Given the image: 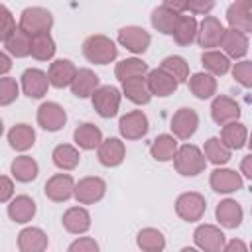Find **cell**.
Segmentation results:
<instances>
[{"label": "cell", "instance_id": "1", "mask_svg": "<svg viewBox=\"0 0 252 252\" xmlns=\"http://www.w3.org/2000/svg\"><path fill=\"white\" fill-rule=\"evenodd\" d=\"M83 55L89 63H94V65H106V63H112L118 55V47L116 43L108 37V35H102V33H94V35H89L85 41H83Z\"/></svg>", "mask_w": 252, "mask_h": 252}, {"label": "cell", "instance_id": "2", "mask_svg": "<svg viewBox=\"0 0 252 252\" xmlns=\"http://www.w3.org/2000/svg\"><path fill=\"white\" fill-rule=\"evenodd\" d=\"M173 165H175L177 173H181L185 177H195V175H199V173L205 171L207 156L197 146L183 144V146L177 148V152L173 156Z\"/></svg>", "mask_w": 252, "mask_h": 252}, {"label": "cell", "instance_id": "3", "mask_svg": "<svg viewBox=\"0 0 252 252\" xmlns=\"http://www.w3.org/2000/svg\"><path fill=\"white\" fill-rule=\"evenodd\" d=\"M18 26L24 32H28L32 37L39 35V33H49V30L53 28V16L45 8L32 6V8H26L20 14V24Z\"/></svg>", "mask_w": 252, "mask_h": 252}, {"label": "cell", "instance_id": "4", "mask_svg": "<svg viewBox=\"0 0 252 252\" xmlns=\"http://www.w3.org/2000/svg\"><path fill=\"white\" fill-rule=\"evenodd\" d=\"M207 211V201L201 193H195V191H187V193H181L177 199H175V213L179 219L187 220V222H197L203 219Z\"/></svg>", "mask_w": 252, "mask_h": 252}, {"label": "cell", "instance_id": "5", "mask_svg": "<svg viewBox=\"0 0 252 252\" xmlns=\"http://www.w3.org/2000/svg\"><path fill=\"white\" fill-rule=\"evenodd\" d=\"M122 93L112 85H102L93 93V108L102 118H112L118 114Z\"/></svg>", "mask_w": 252, "mask_h": 252}, {"label": "cell", "instance_id": "6", "mask_svg": "<svg viewBox=\"0 0 252 252\" xmlns=\"http://www.w3.org/2000/svg\"><path fill=\"white\" fill-rule=\"evenodd\" d=\"M43 193L49 201L65 203L71 197H75V181L69 173H55L45 181Z\"/></svg>", "mask_w": 252, "mask_h": 252}, {"label": "cell", "instance_id": "7", "mask_svg": "<svg viewBox=\"0 0 252 252\" xmlns=\"http://www.w3.org/2000/svg\"><path fill=\"white\" fill-rule=\"evenodd\" d=\"M193 240H195V246L205 252L224 250V244H226L224 232L215 224H199L193 232Z\"/></svg>", "mask_w": 252, "mask_h": 252}, {"label": "cell", "instance_id": "8", "mask_svg": "<svg viewBox=\"0 0 252 252\" xmlns=\"http://www.w3.org/2000/svg\"><path fill=\"white\" fill-rule=\"evenodd\" d=\"M118 43L122 47H126L128 51H132L136 55H142L150 47L152 35L140 26H126V28L118 30Z\"/></svg>", "mask_w": 252, "mask_h": 252}, {"label": "cell", "instance_id": "9", "mask_svg": "<svg viewBox=\"0 0 252 252\" xmlns=\"http://www.w3.org/2000/svg\"><path fill=\"white\" fill-rule=\"evenodd\" d=\"M169 128H171V132H173L175 138L189 140L197 132V128H199V114L193 108L183 106V108L175 110V114L171 116Z\"/></svg>", "mask_w": 252, "mask_h": 252}, {"label": "cell", "instance_id": "10", "mask_svg": "<svg viewBox=\"0 0 252 252\" xmlns=\"http://www.w3.org/2000/svg\"><path fill=\"white\" fill-rule=\"evenodd\" d=\"M106 193V183L100 177H83L75 183V199L81 205H93L98 203Z\"/></svg>", "mask_w": 252, "mask_h": 252}, {"label": "cell", "instance_id": "11", "mask_svg": "<svg viewBox=\"0 0 252 252\" xmlns=\"http://www.w3.org/2000/svg\"><path fill=\"white\" fill-rule=\"evenodd\" d=\"M20 83H22V91L26 96L30 98H41L43 94H47V89H49V75L41 69H26L20 77Z\"/></svg>", "mask_w": 252, "mask_h": 252}, {"label": "cell", "instance_id": "12", "mask_svg": "<svg viewBox=\"0 0 252 252\" xmlns=\"http://www.w3.org/2000/svg\"><path fill=\"white\" fill-rule=\"evenodd\" d=\"M224 26L220 24V20H217L215 16H205L203 22L199 24V32H197V43L203 49H213L219 47L224 35Z\"/></svg>", "mask_w": 252, "mask_h": 252}, {"label": "cell", "instance_id": "13", "mask_svg": "<svg viewBox=\"0 0 252 252\" xmlns=\"http://www.w3.org/2000/svg\"><path fill=\"white\" fill-rule=\"evenodd\" d=\"M67 122V112L63 110V106L59 102L47 100L37 108V124L47 130V132H57L65 126Z\"/></svg>", "mask_w": 252, "mask_h": 252}, {"label": "cell", "instance_id": "14", "mask_svg": "<svg viewBox=\"0 0 252 252\" xmlns=\"http://www.w3.org/2000/svg\"><path fill=\"white\" fill-rule=\"evenodd\" d=\"M148 116L142 112V110H132L124 116H120V122H118V130L122 134V138L126 140H140L148 134Z\"/></svg>", "mask_w": 252, "mask_h": 252}, {"label": "cell", "instance_id": "15", "mask_svg": "<svg viewBox=\"0 0 252 252\" xmlns=\"http://www.w3.org/2000/svg\"><path fill=\"white\" fill-rule=\"evenodd\" d=\"M209 183H211V189L215 193H220V195L234 193V191L242 189V185H244L240 173H236L232 169H224V167L215 169L211 173V177H209Z\"/></svg>", "mask_w": 252, "mask_h": 252}, {"label": "cell", "instance_id": "16", "mask_svg": "<svg viewBox=\"0 0 252 252\" xmlns=\"http://www.w3.org/2000/svg\"><path fill=\"white\" fill-rule=\"evenodd\" d=\"M240 116V106L236 104V100H232L226 94H219L213 98L211 102V118L215 120V124L224 126L232 120H238Z\"/></svg>", "mask_w": 252, "mask_h": 252}, {"label": "cell", "instance_id": "17", "mask_svg": "<svg viewBox=\"0 0 252 252\" xmlns=\"http://www.w3.org/2000/svg\"><path fill=\"white\" fill-rule=\"evenodd\" d=\"M122 94L134 104H148L154 96L148 83V75H138L122 81Z\"/></svg>", "mask_w": 252, "mask_h": 252}, {"label": "cell", "instance_id": "18", "mask_svg": "<svg viewBox=\"0 0 252 252\" xmlns=\"http://www.w3.org/2000/svg\"><path fill=\"white\" fill-rule=\"evenodd\" d=\"M124 156H126V146L120 138H106L96 148V158L104 167L120 165L124 161Z\"/></svg>", "mask_w": 252, "mask_h": 252}, {"label": "cell", "instance_id": "19", "mask_svg": "<svg viewBox=\"0 0 252 252\" xmlns=\"http://www.w3.org/2000/svg\"><path fill=\"white\" fill-rule=\"evenodd\" d=\"M77 67L71 59H55L49 69H47V75H49V83L51 87L55 89H65V87H71L75 75H77Z\"/></svg>", "mask_w": 252, "mask_h": 252}, {"label": "cell", "instance_id": "20", "mask_svg": "<svg viewBox=\"0 0 252 252\" xmlns=\"http://www.w3.org/2000/svg\"><path fill=\"white\" fill-rule=\"evenodd\" d=\"M148 83H150V89H152L154 96H169L179 87V81L161 67L148 71Z\"/></svg>", "mask_w": 252, "mask_h": 252}, {"label": "cell", "instance_id": "21", "mask_svg": "<svg viewBox=\"0 0 252 252\" xmlns=\"http://www.w3.org/2000/svg\"><path fill=\"white\" fill-rule=\"evenodd\" d=\"M49 240L47 234L37 226H26L18 232V248L20 252H43Z\"/></svg>", "mask_w": 252, "mask_h": 252}, {"label": "cell", "instance_id": "22", "mask_svg": "<svg viewBox=\"0 0 252 252\" xmlns=\"http://www.w3.org/2000/svg\"><path fill=\"white\" fill-rule=\"evenodd\" d=\"M4 43V51H8L12 57H28L32 55V35L28 32H24L20 26L14 28V32L2 39Z\"/></svg>", "mask_w": 252, "mask_h": 252}, {"label": "cell", "instance_id": "23", "mask_svg": "<svg viewBox=\"0 0 252 252\" xmlns=\"http://www.w3.org/2000/svg\"><path fill=\"white\" fill-rule=\"evenodd\" d=\"M35 211H37L35 201L28 195H16L8 205V217L18 224L30 222L35 217Z\"/></svg>", "mask_w": 252, "mask_h": 252}, {"label": "cell", "instance_id": "24", "mask_svg": "<svg viewBox=\"0 0 252 252\" xmlns=\"http://www.w3.org/2000/svg\"><path fill=\"white\" fill-rule=\"evenodd\" d=\"M179 18H181V14L169 10V8H165V6L161 4V6H158V8L152 10L150 22H152V28H154L156 32H159V33H163V35H173L175 28H177V24H179Z\"/></svg>", "mask_w": 252, "mask_h": 252}, {"label": "cell", "instance_id": "25", "mask_svg": "<svg viewBox=\"0 0 252 252\" xmlns=\"http://www.w3.org/2000/svg\"><path fill=\"white\" fill-rule=\"evenodd\" d=\"M98 83H100L98 75H96L94 71L83 67V69L77 71V75H75V79H73V83H71V93H73L77 98L93 96V93L100 87Z\"/></svg>", "mask_w": 252, "mask_h": 252}, {"label": "cell", "instance_id": "26", "mask_svg": "<svg viewBox=\"0 0 252 252\" xmlns=\"http://www.w3.org/2000/svg\"><path fill=\"white\" fill-rule=\"evenodd\" d=\"M215 217H217V220H219L220 226H224V228H236V226H240L244 213H242V207L234 199H224V201H220L217 205Z\"/></svg>", "mask_w": 252, "mask_h": 252}, {"label": "cell", "instance_id": "27", "mask_svg": "<svg viewBox=\"0 0 252 252\" xmlns=\"http://www.w3.org/2000/svg\"><path fill=\"white\" fill-rule=\"evenodd\" d=\"M63 228L71 234H85L91 228V215L83 207H71L63 213Z\"/></svg>", "mask_w": 252, "mask_h": 252}, {"label": "cell", "instance_id": "28", "mask_svg": "<svg viewBox=\"0 0 252 252\" xmlns=\"http://www.w3.org/2000/svg\"><path fill=\"white\" fill-rule=\"evenodd\" d=\"M220 47L222 51L232 57V59H240L248 53V37L244 32H238V30H226L224 35H222V41H220Z\"/></svg>", "mask_w": 252, "mask_h": 252}, {"label": "cell", "instance_id": "29", "mask_svg": "<svg viewBox=\"0 0 252 252\" xmlns=\"http://www.w3.org/2000/svg\"><path fill=\"white\" fill-rule=\"evenodd\" d=\"M73 140L81 150H94L102 144V132L98 126H94L93 122H83L75 128L73 132Z\"/></svg>", "mask_w": 252, "mask_h": 252}, {"label": "cell", "instance_id": "30", "mask_svg": "<svg viewBox=\"0 0 252 252\" xmlns=\"http://www.w3.org/2000/svg\"><path fill=\"white\" fill-rule=\"evenodd\" d=\"M10 173H12V177H14L16 181H20V183H30V181H33V179L37 177L39 165H37V161H35L33 158H30V156H18V158L12 161V165H10Z\"/></svg>", "mask_w": 252, "mask_h": 252}, {"label": "cell", "instance_id": "31", "mask_svg": "<svg viewBox=\"0 0 252 252\" xmlns=\"http://www.w3.org/2000/svg\"><path fill=\"white\" fill-rule=\"evenodd\" d=\"M187 83H189V91L201 100L211 98L217 93V79L211 73H203V71L201 73H193Z\"/></svg>", "mask_w": 252, "mask_h": 252}, {"label": "cell", "instance_id": "32", "mask_svg": "<svg viewBox=\"0 0 252 252\" xmlns=\"http://www.w3.org/2000/svg\"><path fill=\"white\" fill-rule=\"evenodd\" d=\"M220 140L230 148V150H240L248 144V130L242 122L232 120L222 126L220 130Z\"/></svg>", "mask_w": 252, "mask_h": 252}, {"label": "cell", "instance_id": "33", "mask_svg": "<svg viewBox=\"0 0 252 252\" xmlns=\"http://www.w3.org/2000/svg\"><path fill=\"white\" fill-rule=\"evenodd\" d=\"M8 142L16 152H26L35 144V130L30 124H16L8 130Z\"/></svg>", "mask_w": 252, "mask_h": 252}, {"label": "cell", "instance_id": "34", "mask_svg": "<svg viewBox=\"0 0 252 252\" xmlns=\"http://www.w3.org/2000/svg\"><path fill=\"white\" fill-rule=\"evenodd\" d=\"M201 63L205 67L207 73L215 75V77H222L230 71V59L226 53L215 51V49H205L201 55Z\"/></svg>", "mask_w": 252, "mask_h": 252}, {"label": "cell", "instance_id": "35", "mask_svg": "<svg viewBox=\"0 0 252 252\" xmlns=\"http://www.w3.org/2000/svg\"><path fill=\"white\" fill-rule=\"evenodd\" d=\"M177 138L173 134H159L152 146H150V154L156 161H169L173 159L175 152H177Z\"/></svg>", "mask_w": 252, "mask_h": 252}, {"label": "cell", "instance_id": "36", "mask_svg": "<svg viewBox=\"0 0 252 252\" xmlns=\"http://www.w3.org/2000/svg\"><path fill=\"white\" fill-rule=\"evenodd\" d=\"M51 159L55 163V167L63 169V171H71L79 165V159H81V154L75 146L71 144H59L53 148L51 152Z\"/></svg>", "mask_w": 252, "mask_h": 252}, {"label": "cell", "instance_id": "37", "mask_svg": "<svg viewBox=\"0 0 252 252\" xmlns=\"http://www.w3.org/2000/svg\"><path fill=\"white\" fill-rule=\"evenodd\" d=\"M226 22L232 30H238V32H244V33L252 32V10L234 2L226 8Z\"/></svg>", "mask_w": 252, "mask_h": 252}, {"label": "cell", "instance_id": "38", "mask_svg": "<svg viewBox=\"0 0 252 252\" xmlns=\"http://www.w3.org/2000/svg\"><path fill=\"white\" fill-rule=\"evenodd\" d=\"M197 32H199V24L193 16H181L179 18V24L173 32V39L177 45L181 47H187L191 45L195 39H197Z\"/></svg>", "mask_w": 252, "mask_h": 252}, {"label": "cell", "instance_id": "39", "mask_svg": "<svg viewBox=\"0 0 252 252\" xmlns=\"http://www.w3.org/2000/svg\"><path fill=\"white\" fill-rule=\"evenodd\" d=\"M150 69H148V63L138 59V57H128V59H122L116 63L114 67V75L116 79L122 83L126 79H132V77H138V75H146Z\"/></svg>", "mask_w": 252, "mask_h": 252}, {"label": "cell", "instance_id": "40", "mask_svg": "<svg viewBox=\"0 0 252 252\" xmlns=\"http://www.w3.org/2000/svg\"><path fill=\"white\" fill-rule=\"evenodd\" d=\"M203 152H205L207 159L211 163H215V165H222V163H226L230 159V148L217 136H213V138H209L205 142Z\"/></svg>", "mask_w": 252, "mask_h": 252}, {"label": "cell", "instance_id": "41", "mask_svg": "<svg viewBox=\"0 0 252 252\" xmlns=\"http://www.w3.org/2000/svg\"><path fill=\"white\" fill-rule=\"evenodd\" d=\"M136 244L148 252H161L165 248V236L158 228H142L136 236Z\"/></svg>", "mask_w": 252, "mask_h": 252}, {"label": "cell", "instance_id": "42", "mask_svg": "<svg viewBox=\"0 0 252 252\" xmlns=\"http://www.w3.org/2000/svg\"><path fill=\"white\" fill-rule=\"evenodd\" d=\"M55 41L49 33H39L32 37V57L37 61H49L55 55Z\"/></svg>", "mask_w": 252, "mask_h": 252}, {"label": "cell", "instance_id": "43", "mask_svg": "<svg viewBox=\"0 0 252 252\" xmlns=\"http://www.w3.org/2000/svg\"><path fill=\"white\" fill-rule=\"evenodd\" d=\"M159 67L165 69L169 75H173L179 83L189 81V63H187L181 55H167V57L161 61Z\"/></svg>", "mask_w": 252, "mask_h": 252}, {"label": "cell", "instance_id": "44", "mask_svg": "<svg viewBox=\"0 0 252 252\" xmlns=\"http://www.w3.org/2000/svg\"><path fill=\"white\" fill-rule=\"evenodd\" d=\"M20 94V87L16 83V79L12 77H2L0 79V104L2 106H8L12 104Z\"/></svg>", "mask_w": 252, "mask_h": 252}, {"label": "cell", "instance_id": "45", "mask_svg": "<svg viewBox=\"0 0 252 252\" xmlns=\"http://www.w3.org/2000/svg\"><path fill=\"white\" fill-rule=\"evenodd\" d=\"M232 77L244 89H252V61H238V63H234Z\"/></svg>", "mask_w": 252, "mask_h": 252}, {"label": "cell", "instance_id": "46", "mask_svg": "<svg viewBox=\"0 0 252 252\" xmlns=\"http://www.w3.org/2000/svg\"><path fill=\"white\" fill-rule=\"evenodd\" d=\"M67 250H69V252H96V250H98V244L94 242V238L83 236V238L71 242Z\"/></svg>", "mask_w": 252, "mask_h": 252}, {"label": "cell", "instance_id": "47", "mask_svg": "<svg viewBox=\"0 0 252 252\" xmlns=\"http://www.w3.org/2000/svg\"><path fill=\"white\" fill-rule=\"evenodd\" d=\"M0 14H2V32H0V35H2V39H6V37L14 32L16 22H14L12 12H10L6 6H2V8H0Z\"/></svg>", "mask_w": 252, "mask_h": 252}, {"label": "cell", "instance_id": "48", "mask_svg": "<svg viewBox=\"0 0 252 252\" xmlns=\"http://www.w3.org/2000/svg\"><path fill=\"white\" fill-rule=\"evenodd\" d=\"M215 8V0H187V10L191 14H209Z\"/></svg>", "mask_w": 252, "mask_h": 252}, {"label": "cell", "instance_id": "49", "mask_svg": "<svg viewBox=\"0 0 252 252\" xmlns=\"http://www.w3.org/2000/svg\"><path fill=\"white\" fill-rule=\"evenodd\" d=\"M0 183H2L0 201H2V203H8L10 197H12V193H14V183H12V179H10L8 175H2V177H0Z\"/></svg>", "mask_w": 252, "mask_h": 252}, {"label": "cell", "instance_id": "50", "mask_svg": "<svg viewBox=\"0 0 252 252\" xmlns=\"http://www.w3.org/2000/svg\"><path fill=\"white\" fill-rule=\"evenodd\" d=\"M163 6L173 10V12H177V14H181V12L187 10V0H163Z\"/></svg>", "mask_w": 252, "mask_h": 252}, {"label": "cell", "instance_id": "51", "mask_svg": "<svg viewBox=\"0 0 252 252\" xmlns=\"http://www.w3.org/2000/svg\"><path fill=\"white\" fill-rule=\"evenodd\" d=\"M240 173H244L252 181V154H248V156L242 158V161H240Z\"/></svg>", "mask_w": 252, "mask_h": 252}, {"label": "cell", "instance_id": "52", "mask_svg": "<svg viewBox=\"0 0 252 252\" xmlns=\"http://www.w3.org/2000/svg\"><path fill=\"white\" fill-rule=\"evenodd\" d=\"M10 67H12L10 53H8V51H2V53H0V73H2V75H6V73L10 71Z\"/></svg>", "mask_w": 252, "mask_h": 252}, {"label": "cell", "instance_id": "53", "mask_svg": "<svg viewBox=\"0 0 252 252\" xmlns=\"http://www.w3.org/2000/svg\"><path fill=\"white\" fill-rule=\"evenodd\" d=\"M246 248H248V246H246L242 240H236V238H234V240H230L228 244H224V250H226V252H234V250H240V252H244Z\"/></svg>", "mask_w": 252, "mask_h": 252}, {"label": "cell", "instance_id": "54", "mask_svg": "<svg viewBox=\"0 0 252 252\" xmlns=\"http://www.w3.org/2000/svg\"><path fill=\"white\" fill-rule=\"evenodd\" d=\"M238 4H242V6H246L248 10H252V0H236Z\"/></svg>", "mask_w": 252, "mask_h": 252}, {"label": "cell", "instance_id": "55", "mask_svg": "<svg viewBox=\"0 0 252 252\" xmlns=\"http://www.w3.org/2000/svg\"><path fill=\"white\" fill-rule=\"evenodd\" d=\"M248 146H250V150H252V134L248 136Z\"/></svg>", "mask_w": 252, "mask_h": 252}, {"label": "cell", "instance_id": "56", "mask_svg": "<svg viewBox=\"0 0 252 252\" xmlns=\"http://www.w3.org/2000/svg\"><path fill=\"white\" fill-rule=\"evenodd\" d=\"M250 248H252V244H250Z\"/></svg>", "mask_w": 252, "mask_h": 252}, {"label": "cell", "instance_id": "57", "mask_svg": "<svg viewBox=\"0 0 252 252\" xmlns=\"http://www.w3.org/2000/svg\"><path fill=\"white\" fill-rule=\"evenodd\" d=\"M250 211H252V209H250Z\"/></svg>", "mask_w": 252, "mask_h": 252}, {"label": "cell", "instance_id": "58", "mask_svg": "<svg viewBox=\"0 0 252 252\" xmlns=\"http://www.w3.org/2000/svg\"><path fill=\"white\" fill-rule=\"evenodd\" d=\"M250 33H252V32H250Z\"/></svg>", "mask_w": 252, "mask_h": 252}]
</instances>
